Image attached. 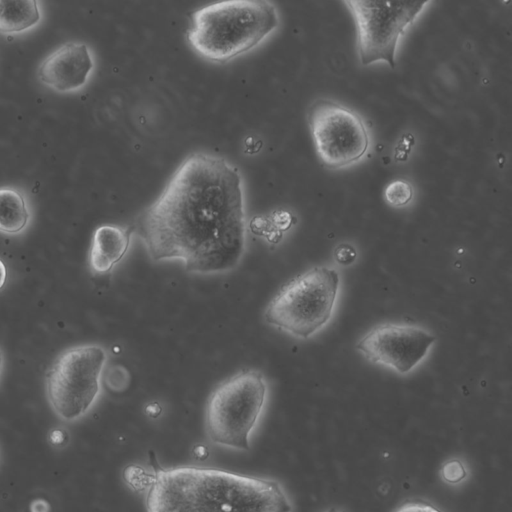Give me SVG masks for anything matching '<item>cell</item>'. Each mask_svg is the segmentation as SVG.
<instances>
[{
  "label": "cell",
  "mask_w": 512,
  "mask_h": 512,
  "mask_svg": "<svg viewBox=\"0 0 512 512\" xmlns=\"http://www.w3.org/2000/svg\"><path fill=\"white\" fill-rule=\"evenodd\" d=\"M132 229L155 261L178 259L202 274L233 269L245 250L239 171L217 155H189Z\"/></svg>",
  "instance_id": "6da1fadb"
},
{
  "label": "cell",
  "mask_w": 512,
  "mask_h": 512,
  "mask_svg": "<svg viewBox=\"0 0 512 512\" xmlns=\"http://www.w3.org/2000/svg\"><path fill=\"white\" fill-rule=\"evenodd\" d=\"M143 473L146 512H291L275 480L214 467H163L153 453Z\"/></svg>",
  "instance_id": "7a4b0ae2"
},
{
  "label": "cell",
  "mask_w": 512,
  "mask_h": 512,
  "mask_svg": "<svg viewBox=\"0 0 512 512\" xmlns=\"http://www.w3.org/2000/svg\"><path fill=\"white\" fill-rule=\"evenodd\" d=\"M278 25L269 1H222L193 12L187 40L202 58L225 63L258 46Z\"/></svg>",
  "instance_id": "3957f363"
},
{
  "label": "cell",
  "mask_w": 512,
  "mask_h": 512,
  "mask_svg": "<svg viewBox=\"0 0 512 512\" xmlns=\"http://www.w3.org/2000/svg\"><path fill=\"white\" fill-rule=\"evenodd\" d=\"M339 287L336 270L311 268L287 282L266 307L268 324L308 338L330 319Z\"/></svg>",
  "instance_id": "277c9868"
},
{
  "label": "cell",
  "mask_w": 512,
  "mask_h": 512,
  "mask_svg": "<svg viewBox=\"0 0 512 512\" xmlns=\"http://www.w3.org/2000/svg\"><path fill=\"white\" fill-rule=\"evenodd\" d=\"M266 383L261 372L243 370L220 383L208 398L206 431L217 444L249 450V436L263 409Z\"/></svg>",
  "instance_id": "5b68a950"
},
{
  "label": "cell",
  "mask_w": 512,
  "mask_h": 512,
  "mask_svg": "<svg viewBox=\"0 0 512 512\" xmlns=\"http://www.w3.org/2000/svg\"><path fill=\"white\" fill-rule=\"evenodd\" d=\"M107 359L95 344L69 348L58 356L46 376V392L54 412L72 421L84 415L100 391V377Z\"/></svg>",
  "instance_id": "8992f818"
},
{
  "label": "cell",
  "mask_w": 512,
  "mask_h": 512,
  "mask_svg": "<svg viewBox=\"0 0 512 512\" xmlns=\"http://www.w3.org/2000/svg\"><path fill=\"white\" fill-rule=\"evenodd\" d=\"M356 26L362 65L386 61L395 67L397 44L428 1H344Z\"/></svg>",
  "instance_id": "52a82bcc"
},
{
  "label": "cell",
  "mask_w": 512,
  "mask_h": 512,
  "mask_svg": "<svg viewBox=\"0 0 512 512\" xmlns=\"http://www.w3.org/2000/svg\"><path fill=\"white\" fill-rule=\"evenodd\" d=\"M308 123L316 152L329 168L358 162L369 147V132L353 109L329 99L315 101Z\"/></svg>",
  "instance_id": "ba28073f"
},
{
  "label": "cell",
  "mask_w": 512,
  "mask_h": 512,
  "mask_svg": "<svg viewBox=\"0 0 512 512\" xmlns=\"http://www.w3.org/2000/svg\"><path fill=\"white\" fill-rule=\"evenodd\" d=\"M435 339L421 327L388 323L371 329L358 341L356 349L368 360L404 374L426 356Z\"/></svg>",
  "instance_id": "9c48e42d"
},
{
  "label": "cell",
  "mask_w": 512,
  "mask_h": 512,
  "mask_svg": "<svg viewBox=\"0 0 512 512\" xmlns=\"http://www.w3.org/2000/svg\"><path fill=\"white\" fill-rule=\"evenodd\" d=\"M93 68L88 47L83 43L68 42L52 52L40 64L38 78L59 92L81 88Z\"/></svg>",
  "instance_id": "30bf717a"
},
{
  "label": "cell",
  "mask_w": 512,
  "mask_h": 512,
  "mask_svg": "<svg viewBox=\"0 0 512 512\" xmlns=\"http://www.w3.org/2000/svg\"><path fill=\"white\" fill-rule=\"evenodd\" d=\"M132 227L101 225L93 233L89 265L95 274L109 273L128 252Z\"/></svg>",
  "instance_id": "8fae6325"
},
{
  "label": "cell",
  "mask_w": 512,
  "mask_h": 512,
  "mask_svg": "<svg viewBox=\"0 0 512 512\" xmlns=\"http://www.w3.org/2000/svg\"><path fill=\"white\" fill-rule=\"evenodd\" d=\"M38 4L28 1H0V32L18 33L34 26L40 20Z\"/></svg>",
  "instance_id": "7c38bea8"
},
{
  "label": "cell",
  "mask_w": 512,
  "mask_h": 512,
  "mask_svg": "<svg viewBox=\"0 0 512 512\" xmlns=\"http://www.w3.org/2000/svg\"><path fill=\"white\" fill-rule=\"evenodd\" d=\"M24 196L11 188H0V232L18 234L22 232L29 221Z\"/></svg>",
  "instance_id": "4fadbf2b"
},
{
  "label": "cell",
  "mask_w": 512,
  "mask_h": 512,
  "mask_svg": "<svg viewBox=\"0 0 512 512\" xmlns=\"http://www.w3.org/2000/svg\"><path fill=\"white\" fill-rule=\"evenodd\" d=\"M384 195L390 205L402 207L411 201L413 189L408 181L395 180L387 185Z\"/></svg>",
  "instance_id": "5bb4252c"
},
{
  "label": "cell",
  "mask_w": 512,
  "mask_h": 512,
  "mask_svg": "<svg viewBox=\"0 0 512 512\" xmlns=\"http://www.w3.org/2000/svg\"><path fill=\"white\" fill-rule=\"evenodd\" d=\"M441 474L446 482L455 484L466 477V470L459 460L454 459L443 465Z\"/></svg>",
  "instance_id": "9a60e30c"
},
{
  "label": "cell",
  "mask_w": 512,
  "mask_h": 512,
  "mask_svg": "<svg viewBox=\"0 0 512 512\" xmlns=\"http://www.w3.org/2000/svg\"><path fill=\"white\" fill-rule=\"evenodd\" d=\"M335 259L342 265H349L356 259V250L349 244H340L336 247L334 252Z\"/></svg>",
  "instance_id": "2e32d148"
},
{
  "label": "cell",
  "mask_w": 512,
  "mask_h": 512,
  "mask_svg": "<svg viewBox=\"0 0 512 512\" xmlns=\"http://www.w3.org/2000/svg\"><path fill=\"white\" fill-rule=\"evenodd\" d=\"M394 512H442L433 505L424 501H408Z\"/></svg>",
  "instance_id": "e0dca14e"
},
{
  "label": "cell",
  "mask_w": 512,
  "mask_h": 512,
  "mask_svg": "<svg viewBox=\"0 0 512 512\" xmlns=\"http://www.w3.org/2000/svg\"><path fill=\"white\" fill-rule=\"evenodd\" d=\"M31 511L32 512H39V511H41V512H48V505L43 500H36L31 505Z\"/></svg>",
  "instance_id": "ac0fdd59"
},
{
  "label": "cell",
  "mask_w": 512,
  "mask_h": 512,
  "mask_svg": "<svg viewBox=\"0 0 512 512\" xmlns=\"http://www.w3.org/2000/svg\"><path fill=\"white\" fill-rule=\"evenodd\" d=\"M7 280V268L4 262L0 259V289L3 288Z\"/></svg>",
  "instance_id": "d6986e66"
},
{
  "label": "cell",
  "mask_w": 512,
  "mask_h": 512,
  "mask_svg": "<svg viewBox=\"0 0 512 512\" xmlns=\"http://www.w3.org/2000/svg\"><path fill=\"white\" fill-rule=\"evenodd\" d=\"M2 366H3V354L0 350V374H1V371H2Z\"/></svg>",
  "instance_id": "ffe728a7"
},
{
  "label": "cell",
  "mask_w": 512,
  "mask_h": 512,
  "mask_svg": "<svg viewBox=\"0 0 512 512\" xmlns=\"http://www.w3.org/2000/svg\"><path fill=\"white\" fill-rule=\"evenodd\" d=\"M329 512H337V511H329Z\"/></svg>",
  "instance_id": "44dd1931"
}]
</instances>
